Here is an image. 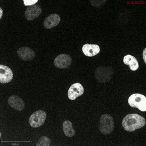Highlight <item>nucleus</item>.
Returning <instances> with one entry per match:
<instances>
[{
    "label": "nucleus",
    "mask_w": 146,
    "mask_h": 146,
    "mask_svg": "<svg viewBox=\"0 0 146 146\" xmlns=\"http://www.w3.org/2000/svg\"><path fill=\"white\" fill-rule=\"evenodd\" d=\"M122 125L124 129L129 132H133L145 125V118L137 114H129L123 119Z\"/></svg>",
    "instance_id": "obj_1"
},
{
    "label": "nucleus",
    "mask_w": 146,
    "mask_h": 146,
    "mask_svg": "<svg viewBox=\"0 0 146 146\" xmlns=\"http://www.w3.org/2000/svg\"><path fill=\"white\" fill-rule=\"evenodd\" d=\"M131 107L137 108L142 112L146 111V98L139 94H132L128 100Z\"/></svg>",
    "instance_id": "obj_2"
},
{
    "label": "nucleus",
    "mask_w": 146,
    "mask_h": 146,
    "mask_svg": "<svg viewBox=\"0 0 146 146\" xmlns=\"http://www.w3.org/2000/svg\"><path fill=\"white\" fill-rule=\"evenodd\" d=\"M100 129L105 135L112 133L114 129V121L113 118L108 114L103 115L101 117Z\"/></svg>",
    "instance_id": "obj_3"
},
{
    "label": "nucleus",
    "mask_w": 146,
    "mask_h": 146,
    "mask_svg": "<svg viewBox=\"0 0 146 146\" xmlns=\"http://www.w3.org/2000/svg\"><path fill=\"white\" fill-rule=\"evenodd\" d=\"M46 112L40 110L34 112L30 117L29 123L32 127H39L43 125L46 118Z\"/></svg>",
    "instance_id": "obj_4"
},
{
    "label": "nucleus",
    "mask_w": 146,
    "mask_h": 146,
    "mask_svg": "<svg viewBox=\"0 0 146 146\" xmlns=\"http://www.w3.org/2000/svg\"><path fill=\"white\" fill-rule=\"evenodd\" d=\"M72 58L70 56L66 54H61L55 58L54 65L59 69H65L71 65Z\"/></svg>",
    "instance_id": "obj_5"
},
{
    "label": "nucleus",
    "mask_w": 146,
    "mask_h": 146,
    "mask_svg": "<svg viewBox=\"0 0 146 146\" xmlns=\"http://www.w3.org/2000/svg\"><path fill=\"white\" fill-rule=\"evenodd\" d=\"M84 92L83 86L79 83L72 84L68 91V97L70 100H74L78 97L81 96Z\"/></svg>",
    "instance_id": "obj_6"
},
{
    "label": "nucleus",
    "mask_w": 146,
    "mask_h": 146,
    "mask_svg": "<svg viewBox=\"0 0 146 146\" xmlns=\"http://www.w3.org/2000/svg\"><path fill=\"white\" fill-rule=\"evenodd\" d=\"M13 78V73L10 68L4 65H0V82L2 84L10 82Z\"/></svg>",
    "instance_id": "obj_7"
},
{
    "label": "nucleus",
    "mask_w": 146,
    "mask_h": 146,
    "mask_svg": "<svg viewBox=\"0 0 146 146\" xmlns=\"http://www.w3.org/2000/svg\"><path fill=\"white\" fill-rule=\"evenodd\" d=\"M42 12L41 7L39 5H34L27 8L25 11V17L28 21H33L37 18Z\"/></svg>",
    "instance_id": "obj_8"
},
{
    "label": "nucleus",
    "mask_w": 146,
    "mask_h": 146,
    "mask_svg": "<svg viewBox=\"0 0 146 146\" xmlns=\"http://www.w3.org/2000/svg\"><path fill=\"white\" fill-rule=\"evenodd\" d=\"M17 53L18 56L25 61L32 60L35 56L34 51L29 47H21L18 49Z\"/></svg>",
    "instance_id": "obj_9"
},
{
    "label": "nucleus",
    "mask_w": 146,
    "mask_h": 146,
    "mask_svg": "<svg viewBox=\"0 0 146 146\" xmlns=\"http://www.w3.org/2000/svg\"><path fill=\"white\" fill-rule=\"evenodd\" d=\"M8 104L10 106L18 111L23 110L25 108V103L23 100L18 96H11L8 99Z\"/></svg>",
    "instance_id": "obj_10"
},
{
    "label": "nucleus",
    "mask_w": 146,
    "mask_h": 146,
    "mask_svg": "<svg viewBox=\"0 0 146 146\" xmlns=\"http://www.w3.org/2000/svg\"><path fill=\"white\" fill-rule=\"evenodd\" d=\"M60 21V18L59 15L55 13L51 14L45 19L44 27L47 29H52L58 25Z\"/></svg>",
    "instance_id": "obj_11"
},
{
    "label": "nucleus",
    "mask_w": 146,
    "mask_h": 146,
    "mask_svg": "<svg viewBox=\"0 0 146 146\" xmlns=\"http://www.w3.org/2000/svg\"><path fill=\"white\" fill-rule=\"evenodd\" d=\"M100 50L99 46L96 44H87L84 45L82 48L83 53L89 57L95 56L100 52Z\"/></svg>",
    "instance_id": "obj_12"
},
{
    "label": "nucleus",
    "mask_w": 146,
    "mask_h": 146,
    "mask_svg": "<svg viewBox=\"0 0 146 146\" xmlns=\"http://www.w3.org/2000/svg\"><path fill=\"white\" fill-rule=\"evenodd\" d=\"M123 63L129 66L131 71H135L139 68V64L136 58L133 56L128 54L125 56L123 58Z\"/></svg>",
    "instance_id": "obj_13"
},
{
    "label": "nucleus",
    "mask_w": 146,
    "mask_h": 146,
    "mask_svg": "<svg viewBox=\"0 0 146 146\" xmlns=\"http://www.w3.org/2000/svg\"><path fill=\"white\" fill-rule=\"evenodd\" d=\"M63 130L65 136L72 137L74 136L75 131L73 127L72 123L69 120L64 121L63 124Z\"/></svg>",
    "instance_id": "obj_14"
},
{
    "label": "nucleus",
    "mask_w": 146,
    "mask_h": 146,
    "mask_svg": "<svg viewBox=\"0 0 146 146\" xmlns=\"http://www.w3.org/2000/svg\"><path fill=\"white\" fill-rule=\"evenodd\" d=\"M51 141L49 138L46 136H42L40 138L38 143L36 144V146H48L50 144Z\"/></svg>",
    "instance_id": "obj_15"
},
{
    "label": "nucleus",
    "mask_w": 146,
    "mask_h": 146,
    "mask_svg": "<svg viewBox=\"0 0 146 146\" xmlns=\"http://www.w3.org/2000/svg\"><path fill=\"white\" fill-rule=\"evenodd\" d=\"M38 0H24V4L25 6L33 5L38 2Z\"/></svg>",
    "instance_id": "obj_16"
},
{
    "label": "nucleus",
    "mask_w": 146,
    "mask_h": 146,
    "mask_svg": "<svg viewBox=\"0 0 146 146\" xmlns=\"http://www.w3.org/2000/svg\"><path fill=\"white\" fill-rule=\"evenodd\" d=\"M143 58L144 60L145 61V63H146V50H145V52H143Z\"/></svg>",
    "instance_id": "obj_17"
},
{
    "label": "nucleus",
    "mask_w": 146,
    "mask_h": 146,
    "mask_svg": "<svg viewBox=\"0 0 146 146\" xmlns=\"http://www.w3.org/2000/svg\"><path fill=\"white\" fill-rule=\"evenodd\" d=\"M3 14V11L1 8H0V19L1 18Z\"/></svg>",
    "instance_id": "obj_18"
}]
</instances>
